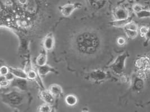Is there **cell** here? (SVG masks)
<instances>
[{"label": "cell", "instance_id": "cell-10", "mask_svg": "<svg viewBox=\"0 0 150 112\" xmlns=\"http://www.w3.org/2000/svg\"><path fill=\"white\" fill-rule=\"evenodd\" d=\"M90 78L96 81H101L106 78V73L101 69H97L92 72L89 74Z\"/></svg>", "mask_w": 150, "mask_h": 112}, {"label": "cell", "instance_id": "cell-20", "mask_svg": "<svg viewBox=\"0 0 150 112\" xmlns=\"http://www.w3.org/2000/svg\"><path fill=\"white\" fill-rule=\"evenodd\" d=\"M27 79L30 80H35L37 78V74L35 71L32 69L29 70L27 72Z\"/></svg>", "mask_w": 150, "mask_h": 112}, {"label": "cell", "instance_id": "cell-17", "mask_svg": "<svg viewBox=\"0 0 150 112\" xmlns=\"http://www.w3.org/2000/svg\"><path fill=\"white\" fill-rule=\"evenodd\" d=\"M137 16L138 18H145L150 17V11L142 10V11L136 13Z\"/></svg>", "mask_w": 150, "mask_h": 112}, {"label": "cell", "instance_id": "cell-26", "mask_svg": "<svg viewBox=\"0 0 150 112\" xmlns=\"http://www.w3.org/2000/svg\"><path fill=\"white\" fill-rule=\"evenodd\" d=\"M149 28H148L147 27H146V26H142L141 27L140 29H139V32H140V33L142 36H144L147 33V32H148Z\"/></svg>", "mask_w": 150, "mask_h": 112}, {"label": "cell", "instance_id": "cell-6", "mask_svg": "<svg viewBox=\"0 0 150 112\" xmlns=\"http://www.w3.org/2000/svg\"><path fill=\"white\" fill-rule=\"evenodd\" d=\"M11 84L12 87H16L21 91L27 90L28 81L27 79L16 77L11 82Z\"/></svg>", "mask_w": 150, "mask_h": 112}, {"label": "cell", "instance_id": "cell-18", "mask_svg": "<svg viewBox=\"0 0 150 112\" xmlns=\"http://www.w3.org/2000/svg\"><path fill=\"white\" fill-rule=\"evenodd\" d=\"M125 32L127 35L130 38H132V39L135 38L138 35L137 30H133L125 28Z\"/></svg>", "mask_w": 150, "mask_h": 112}, {"label": "cell", "instance_id": "cell-8", "mask_svg": "<svg viewBox=\"0 0 150 112\" xmlns=\"http://www.w3.org/2000/svg\"><path fill=\"white\" fill-rule=\"evenodd\" d=\"M114 16L115 20L125 19L129 18V13L128 10L124 7L116 8L114 11Z\"/></svg>", "mask_w": 150, "mask_h": 112}, {"label": "cell", "instance_id": "cell-29", "mask_svg": "<svg viewBox=\"0 0 150 112\" xmlns=\"http://www.w3.org/2000/svg\"><path fill=\"white\" fill-rule=\"evenodd\" d=\"M144 37L146 40V43L150 41V28H149L148 32H147V33L144 35Z\"/></svg>", "mask_w": 150, "mask_h": 112}, {"label": "cell", "instance_id": "cell-5", "mask_svg": "<svg viewBox=\"0 0 150 112\" xmlns=\"http://www.w3.org/2000/svg\"><path fill=\"white\" fill-rule=\"evenodd\" d=\"M150 57L146 56H142L138 59L136 62V67L139 70L144 72H150Z\"/></svg>", "mask_w": 150, "mask_h": 112}, {"label": "cell", "instance_id": "cell-21", "mask_svg": "<svg viewBox=\"0 0 150 112\" xmlns=\"http://www.w3.org/2000/svg\"><path fill=\"white\" fill-rule=\"evenodd\" d=\"M38 111L41 112H50L51 111V105L48 104H44L41 105L38 109Z\"/></svg>", "mask_w": 150, "mask_h": 112}, {"label": "cell", "instance_id": "cell-11", "mask_svg": "<svg viewBox=\"0 0 150 112\" xmlns=\"http://www.w3.org/2000/svg\"><path fill=\"white\" fill-rule=\"evenodd\" d=\"M47 61V56L46 50H43L40 52V54L38 55L36 58V64L38 67L43 66L46 65Z\"/></svg>", "mask_w": 150, "mask_h": 112}, {"label": "cell", "instance_id": "cell-30", "mask_svg": "<svg viewBox=\"0 0 150 112\" xmlns=\"http://www.w3.org/2000/svg\"></svg>", "mask_w": 150, "mask_h": 112}, {"label": "cell", "instance_id": "cell-19", "mask_svg": "<svg viewBox=\"0 0 150 112\" xmlns=\"http://www.w3.org/2000/svg\"><path fill=\"white\" fill-rule=\"evenodd\" d=\"M1 82L0 85L1 87H6L11 84V82L8 81L5 76H2L1 75Z\"/></svg>", "mask_w": 150, "mask_h": 112}, {"label": "cell", "instance_id": "cell-14", "mask_svg": "<svg viewBox=\"0 0 150 112\" xmlns=\"http://www.w3.org/2000/svg\"><path fill=\"white\" fill-rule=\"evenodd\" d=\"M49 91L52 93L54 96H60L63 95L62 89L59 84H51L49 87Z\"/></svg>", "mask_w": 150, "mask_h": 112}, {"label": "cell", "instance_id": "cell-25", "mask_svg": "<svg viewBox=\"0 0 150 112\" xmlns=\"http://www.w3.org/2000/svg\"><path fill=\"white\" fill-rule=\"evenodd\" d=\"M142 10H143V7L139 4H135L133 6V10L136 13H137L142 11Z\"/></svg>", "mask_w": 150, "mask_h": 112}, {"label": "cell", "instance_id": "cell-23", "mask_svg": "<svg viewBox=\"0 0 150 112\" xmlns=\"http://www.w3.org/2000/svg\"><path fill=\"white\" fill-rule=\"evenodd\" d=\"M10 72V68L5 65L2 66L0 68V73L2 76H6Z\"/></svg>", "mask_w": 150, "mask_h": 112}, {"label": "cell", "instance_id": "cell-27", "mask_svg": "<svg viewBox=\"0 0 150 112\" xmlns=\"http://www.w3.org/2000/svg\"><path fill=\"white\" fill-rule=\"evenodd\" d=\"M5 77L6 78L7 80L10 82H11L13 80H14V78H15V76H14V74L13 73H11L10 71L5 76Z\"/></svg>", "mask_w": 150, "mask_h": 112}, {"label": "cell", "instance_id": "cell-15", "mask_svg": "<svg viewBox=\"0 0 150 112\" xmlns=\"http://www.w3.org/2000/svg\"><path fill=\"white\" fill-rule=\"evenodd\" d=\"M10 71L14 74V76L16 78L27 79V73L21 68H9Z\"/></svg>", "mask_w": 150, "mask_h": 112}, {"label": "cell", "instance_id": "cell-28", "mask_svg": "<svg viewBox=\"0 0 150 112\" xmlns=\"http://www.w3.org/2000/svg\"><path fill=\"white\" fill-rule=\"evenodd\" d=\"M117 42L118 45H119L120 46H123L124 45H125V43L126 42V40L123 37H119L117 38Z\"/></svg>", "mask_w": 150, "mask_h": 112}, {"label": "cell", "instance_id": "cell-3", "mask_svg": "<svg viewBox=\"0 0 150 112\" xmlns=\"http://www.w3.org/2000/svg\"><path fill=\"white\" fill-rule=\"evenodd\" d=\"M128 56L127 52H124L117 56L114 63L110 65V68L111 69L117 74H122L125 68V63Z\"/></svg>", "mask_w": 150, "mask_h": 112}, {"label": "cell", "instance_id": "cell-7", "mask_svg": "<svg viewBox=\"0 0 150 112\" xmlns=\"http://www.w3.org/2000/svg\"><path fill=\"white\" fill-rule=\"evenodd\" d=\"M43 45L44 49L46 51H51L54 49L55 46V38L52 33H49L45 38Z\"/></svg>", "mask_w": 150, "mask_h": 112}, {"label": "cell", "instance_id": "cell-12", "mask_svg": "<svg viewBox=\"0 0 150 112\" xmlns=\"http://www.w3.org/2000/svg\"><path fill=\"white\" fill-rule=\"evenodd\" d=\"M38 73L41 76H45L46 74H47L50 72H52L55 73H57V72L56 71L54 68L51 67L50 65L46 64L43 66L39 67L38 68Z\"/></svg>", "mask_w": 150, "mask_h": 112}, {"label": "cell", "instance_id": "cell-16", "mask_svg": "<svg viewBox=\"0 0 150 112\" xmlns=\"http://www.w3.org/2000/svg\"><path fill=\"white\" fill-rule=\"evenodd\" d=\"M65 100L66 104L70 106H74L78 103V99L76 98V96L72 94L67 95L65 98Z\"/></svg>", "mask_w": 150, "mask_h": 112}, {"label": "cell", "instance_id": "cell-13", "mask_svg": "<svg viewBox=\"0 0 150 112\" xmlns=\"http://www.w3.org/2000/svg\"><path fill=\"white\" fill-rule=\"evenodd\" d=\"M132 18H128L125 19H121V20H115L114 21H112L111 24L116 28H122L125 27L129 23L132 22Z\"/></svg>", "mask_w": 150, "mask_h": 112}, {"label": "cell", "instance_id": "cell-2", "mask_svg": "<svg viewBox=\"0 0 150 112\" xmlns=\"http://www.w3.org/2000/svg\"><path fill=\"white\" fill-rule=\"evenodd\" d=\"M5 103L13 107H18L21 105L24 101V95L19 92L12 91L2 96Z\"/></svg>", "mask_w": 150, "mask_h": 112}, {"label": "cell", "instance_id": "cell-1", "mask_svg": "<svg viewBox=\"0 0 150 112\" xmlns=\"http://www.w3.org/2000/svg\"><path fill=\"white\" fill-rule=\"evenodd\" d=\"M75 45L77 49L82 54H92L98 49L100 40L95 33L84 32L77 36Z\"/></svg>", "mask_w": 150, "mask_h": 112}, {"label": "cell", "instance_id": "cell-22", "mask_svg": "<svg viewBox=\"0 0 150 112\" xmlns=\"http://www.w3.org/2000/svg\"><path fill=\"white\" fill-rule=\"evenodd\" d=\"M143 81H142V78H141L138 77V79H136L134 84V87L137 90H139L143 86Z\"/></svg>", "mask_w": 150, "mask_h": 112}, {"label": "cell", "instance_id": "cell-9", "mask_svg": "<svg viewBox=\"0 0 150 112\" xmlns=\"http://www.w3.org/2000/svg\"><path fill=\"white\" fill-rule=\"evenodd\" d=\"M40 96L42 100L46 104L51 105L54 103V96L50 91L43 90L42 91L40 94Z\"/></svg>", "mask_w": 150, "mask_h": 112}, {"label": "cell", "instance_id": "cell-24", "mask_svg": "<svg viewBox=\"0 0 150 112\" xmlns=\"http://www.w3.org/2000/svg\"><path fill=\"white\" fill-rule=\"evenodd\" d=\"M125 28L130 29V30H137L138 27L136 23H135L134 22H130L125 27Z\"/></svg>", "mask_w": 150, "mask_h": 112}, {"label": "cell", "instance_id": "cell-31", "mask_svg": "<svg viewBox=\"0 0 150 112\" xmlns=\"http://www.w3.org/2000/svg\"></svg>", "mask_w": 150, "mask_h": 112}, {"label": "cell", "instance_id": "cell-4", "mask_svg": "<svg viewBox=\"0 0 150 112\" xmlns=\"http://www.w3.org/2000/svg\"><path fill=\"white\" fill-rule=\"evenodd\" d=\"M82 7V4L80 3L68 4L60 8V12L62 15L65 17L70 16L73 13L76 9H81Z\"/></svg>", "mask_w": 150, "mask_h": 112}]
</instances>
